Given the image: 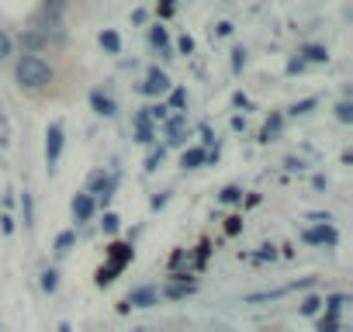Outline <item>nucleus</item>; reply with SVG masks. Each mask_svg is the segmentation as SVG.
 <instances>
[{
    "mask_svg": "<svg viewBox=\"0 0 353 332\" xmlns=\"http://www.w3.org/2000/svg\"><path fill=\"white\" fill-rule=\"evenodd\" d=\"M118 225H121V218H118L114 211H104V218H101V229H104V236H114V232H118Z\"/></svg>",
    "mask_w": 353,
    "mask_h": 332,
    "instance_id": "nucleus-24",
    "label": "nucleus"
},
{
    "mask_svg": "<svg viewBox=\"0 0 353 332\" xmlns=\"http://www.w3.org/2000/svg\"><path fill=\"white\" fill-rule=\"evenodd\" d=\"M281 125H284V118H281V114H274V118H270V121L263 125V132H260V138H263V142H270V138H274V135L281 132Z\"/></svg>",
    "mask_w": 353,
    "mask_h": 332,
    "instance_id": "nucleus-23",
    "label": "nucleus"
},
{
    "mask_svg": "<svg viewBox=\"0 0 353 332\" xmlns=\"http://www.w3.org/2000/svg\"><path fill=\"white\" fill-rule=\"evenodd\" d=\"M28 28H35V32H39V35L49 42V49H52V45H66V21H52V18H42V14H35Z\"/></svg>",
    "mask_w": 353,
    "mask_h": 332,
    "instance_id": "nucleus-3",
    "label": "nucleus"
},
{
    "mask_svg": "<svg viewBox=\"0 0 353 332\" xmlns=\"http://www.w3.org/2000/svg\"><path fill=\"white\" fill-rule=\"evenodd\" d=\"M0 229H4V236H14V218L4 215V218H0Z\"/></svg>",
    "mask_w": 353,
    "mask_h": 332,
    "instance_id": "nucleus-34",
    "label": "nucleus"
},
{
    "mask_svg": "<svg viewBox=\"0 0 353 332\" xmlns=\"http://www.w3.org/2000/svg\"><path fill=\"white\" fill-rule=\"evenodd\" d=\"M70 211H73V218H77V222H90V218L97 215V201H94L87 191H80V194H73Z\"/></svg>",
    "mask_w": 353,
    "mask_h": 332,
    "instance_id": "nucleus-10",
    "label": "nucleus"
},
{
    "mask_svg": "<svg viewBox=\"0 0 353 332\" xmlns=\"http://www.w3.org/2000/svg\"><path fill=\"white\" fill-rule=\"evenodd\" d=\"M14 45H21L25 56H42V52H49V42H46L35 28H25V32L14 39Z\"/></svg>",
    "mask_w": 353,
    "mask_h": 332,
    "instance_id": "nucleus-8",
    "label": "nucleus"
},
{
    "mask_svg": "<svg viewBox=\"0 0 353 332\" xmlns=\"http://www.w3.org/2000/svg\"><path fill=\"white\" fill-rule=\"evenodd\" d=\"M298 59H301L305 66H322V63H329V49H325V45L308 42V45H301V49H298Z\"/></svg>",
    "mask_w": 353,
    "mask_h": 332,
    "instance_id": "nucleus-12",
    "label": "nucleus"
},
{
    "mask_svg": "<svg viewBox=\"0 0 353 332\" xmlns=\"http://www.w3.org/2000/svg\"><path fill=\"white\" fill-rule=\"evenodd\" d=\"M108 256H111V263L97 270V287L111 284V280H114V273H121V270H125V263L132 260V246H128V242H114V246L108 249Z\"/></svg>",
    "mask_w": 353,
    "mask_h": 332,
    "instance_id": "nucleus-2",
    "label": "nucleus"
},
{
    "mask_svg": "<svg viewBox=\"0 0 353 332\" xmlns=\"http://www.w3.org/2000/svg\"><path fill=\"white\" fill-rule=\"evenodd\" d=\"M184 104H188V94H184L181 87H176V90H170V107H173V111H181Z\"/></svg>",
    "mask_w": 353,
    "mask_h": 332,
    "instance_id": "nucleus-27",
    "label": "nucleus"
},
{
    "mask_svg": "<svg viewBox=\"0 0 353 332\" xmlns=\"http://www.w3.org/2000/svg\"><path fill=\"white\" fill-rule=\"evenodd\" d=\"M274 256H277V253H274V246H263V253H260L256 260H274Z\"/></svg>",
    "mask_w": 353,
    "mask_h": 332,
    "instance_id": "nucleus-36",
    "label": "nucleus"
},
{
    "mask_svg": "<svg viewBox=\"0 0 353 332\" xmlns=\"http://www.w3.org/2000/svg\"><path fill=\"white\" fill-rule=\"evenodd\" d=\"M208 159V152L201 149V145H191V149H184V156H181V166L184 170H198V166Z\"/></svg>",
    "mask_w": 353,
    "mask_h": 332,
    "instance_id": "nucleus-16",
    "label": "nucleus"
},
{
    "mask_svg": "<svg viewBox=\"0 0 353 332\" xmlns=\"http://www.w3.org/2000/svg\"><path fill=\"white\" fill-rule=\"evenodd\" d=\"M308 107H315V97H305L301 104H294V107H291V114H305Z\"/></svg>",
    "mask_w": 353,
    "mask_h": 332,
    "instance_id": "nucleus-32",
    "label": "nucleus"
},
{
    "mask_svg": "<svg viewBox=\"0 0 353 332\" xmlns=\"http://www.w3.org/2000/svg\"><path fill=\"white\" fill-rule=\"evenodd\" d=\"M11 73H14L18 90H25V94H46L56 83V66L46 56H25L21 52V56L11 59Z\"/></svg>",
    "mask_w": 353,
    "mask_h": 332,
    "instance_id": "nucleus-1",
    "label": "nucleus"
},
{
    "mask_svg": "<svg viewBox=\"0 0 353 332\" xmlns=\"http://www.w3.org/2000/svg\"><path fill=\"white\" fill-rule=\"evenodd\" d=\"M21 205H25V225H32L35 222V201H32L28 191H21Z\"/></svg>",
    "mask_w": 353,
    "mask_h": 332,
    "instance_id": "nucleus-25",
    "label": "nucleus"
},
{
    "mask_svg": "<svg viewBox=\"0 0 353 332\" xmlns=\"http://www.w3.org/2000/svg\"><path fill=\"white\" fill-rule=\"evenodd\" d=\"M159 163H163V145H159L156 152H149V159H145V170H156Z\"/></svg>",
    "mask_w": 353,
    "mask_h": 332,
    "instance_id": "nucleus-29",
    "label": "nucleus"
},
{
    "mask_svg": "<svg viewBox=\"0 0 353 332\" xmlns=\"http://www.w3.org/2000/svg\"><path fill=\"white\" fill-rule=\"evenodd\" d=\"M63 142H66V128L59 121H52L46 128V163H49V170H56V163L63 156Z\"/></svg>",
    "mask_w": 353,
    "mask_h": 332,
    "instance_id": "nucleus-4",
    "label": "nucleus"
},
{
    "mask_svg": "<svg viewBox=\"0 0 353 332\" xmlns=\"http://www.w3.org/2000/svg\"><path fill=\"white\" fill-rule=\"evenodd\" d=\"M194 294V280H170V284H163V291H159V298H166V301H184V298H191Z\"/></svg>",
    "mask_w": 353,
    "mask_h": 332,
    "instance_id": "nucleus-11",
    "label": "nucleus"
},
{
    "mask_svg": "<svg viewBox=\"0 0 353 332\" xmlns=\"http://www.w3.org/2000/svg\"><path fill=\"white\" fill-rule=\"evenodd\" d=\"M18 56V45H14V35L0 25V63H11Z\"/></svg>",
    "mask_w": 353,
    "mask_h": 332,
    "instance_id": "nucleus-15",
    "label": "nucleus"
},
{
    "mask_svg": "<svg viewBox=\"0 0 353 332\" xmlns=\"http://www.w3.org/2000/svg\"><path fill=\"white\" fill-rule=\"evenodd\" d=\"M319 332H339V318L336 315H322L319 318Z\"/></svg>",
    "mask_w": 353,
    "mask_h": 332,
    "instance_id": "nucleus-26",
    "label": "nucleus"
},
{
    "mask_svg": "<svg viewBox=\"0 0 353 332\" xmlns=\"http://www.w3.org/2000/svg\"><path fill=\"white\" fill-rule=\"evenodd\" d=\"M159 304V291L156 287H135V291H128L125 294V301H121V311H128V308H156Z\"/></svg>",
    "mask_w": 353,
    "mask_h": 332,
    "instance_id": "nucleus-7",
    "label": "nucleus"
},
{
    "mask_svg": "<svg viewBox=\"0 0 353 332\" xmlns=\"http://www.w3.org/2000/svg\"><path fill=\"white\" fill-rule=\"evenodd\" d=\"M319 308H322V298L319 294H308L301 304H298V311L305 315V318H312V315H319Z\"/></svg>",
    "mask_w": 353,
    "mask_h": 332,
    "instance_id": "nucleus-21",
    "label": "nucleus"
},
{
    "mask_svg": "<svg viewBox=\"0 0 353 332\" xmlns=\"http://www.w3.org/2000/svg\"><path fill=\"white\" fill-rule=\"evenodd\" d=\"M176 49H181L184 56H191V52H194V39H191V35H184L181 42H176Z\"/></svg>",
    "mask_w": 353,
    "mask_h": 332,
    "instance_id": "nucleus-30",
    "label": "nucleus"
},
{
    "mask_svg": "<svg viewBox=\"0 0 353 332\" xmlns=\"http://www.w3.org/2000/svg\"><path fill=\"white\" fill-rule=\"evenodd\" d=\"M243 66H246V52H243V49H236V52H232V70L239 73Z\"/></svg>",
    "mask_w": 353,
    "mask_h": 332,
    "instance_id": "nucleus-31",
    "label": "nucleus"
},
{
    "mask_svg": "<svg viewBox=\"0 0 353 332\" xmlns=\"http://www.w3.org/2000/svg\"><path fill=\"white\" fill-rule=\"evenodd\" d=\"M336 121L339 125H353V104L350 101H339L336 104Z\"/></svg>",
    "mask_w": 353,
    "mask_h": 332,
    "instance_id": "nucleus-22",
    "label": "nucleus"
},
{
    "mask_svg": "<svg viewBox=\"0 0 353 332\" xmlns=\"http://www.w3.org/2000/svg\"><path fill=\"white\" fill-rule=\"evenodd\" d=\"M66 11H70V0H42L35 14L52 18V21H66Z\"/></svg>",
    "mask_w": 353,
    "mask_h": 332,
    "instance_id": "nucleus-13",
    "label": "nucleus"
},
{
    "mask_svg": "<svg viewBox=\"0 0 353 332\" xmlns=\"http://www.w3.org/2000/svg\"><path fill=\"white\" fill-rule=\"evenodd\" d=\"M305 70H308V66H305L301 59H291V63H288V73H305Z\"/></svg>",
    "mask_w": 353,
    "mask_h": 332,
    "instance_id": "nucleus-35",
    "label": "nucleus"
},
{
    "mask_svg": "<svg viewBox=\"0 0 353 332\" xmlns=\"http://www.w3.org/2000/svg\"><path fill=\"white\" fill-rule=\"evenodd\" d=\"M236 201H243V191L239 187H225L222 191V205H236Z\"/></svg>",
    "mask_w": 353,
    "mask_h": 332,
    "instance_id": "nucleus-28",
    "label": "nucleus"
},
{
    "mask_svg": "<svg viewBox=\"0 0 353 332\" xmlns=\"http://www.w3.org/2000/svg\"><path fill=\"white\" fill-rule=\"evenodd\" d=\"M97 42H101V49H104V52H111V56H118V52H121V35H118L114 28H104V32L97 35Z\"/></svg>",
    "mask_w": 353,
    "mask_h": 332,
    "instance_id": "nucleus-17",
    "label": "nucleus"
},
{
    "mask_svg": "<svg viewBox=\"0 0 353 332\" xmlns=\"http://www.w3.org/2000/svg\"><path fill=\"white\" fill-rule=\"evenodd\" d=\"M73 246H77V232H59V236H56V246H52V253H56V256H66Z\"/></svg>",
    "mask_w": 353,
    "mask_h": 332,
    "instance_id": "nucleus-18",
    "label": "nucleus"
},
{
    "mask_svg": "<svg viewBox=\"0 0 353 332\" xmlns=\"http://www.w3.org/2000/svg\"><path fill=\"white\" fill-rule=\"evenodd\" d=\"M170 76H166V70H159V66H152L149 73H145V83H139V90L145 94V97H163V94H170Z\"/></svg>",
    "mask_w": 353,
    "mask_h": 332,
    "instance_id": "nucleus-6",
    "label": "nucleus"
},
{
    "mask_svg": "<svg viewBox=\"0 0 353 332\" xmlns=\"http://www.w3.org/2000/svg\"><path fill=\"white\" fill-rule=\"evenodd\" d=\"M59 332H73V329H70V322H59Z\"/></svg>",
    "mask_w": 353,
    "mask_h": 332,
    "instance_id": "nucleus-37",
    "label": "nucleus"
},
{
    "mask_svg": "<svg viewBox=\"0 0 353 332\" xmlns=\"http://www.w3.org/2000/svg\"><path fill=\"white\" fill-rule=\"evenodd\" d=\"M305 242H312V246H325V249H332V246L339 242V232L332 229V222H329V225H312V229H305Z\"/></svg>",
    "mask_w": 353,
    "mask_h": 332,
    "instance_id": "nucleus-9",
    "label": "nucleus"
},
{
    "mask_svg": "<svg viewBox=\"0 0 353 332\" xmlns=\"http://www.w3.org/2000/svg\"><path fill=\"white\" fill-rule=\"evenodd\" d=\"M239 229H243V218H239V215H232V218L225 222V232H229V236H236Z\"/></svg>",
    "mask_w": 353,
    "mask_h": 332,
    "instance_id": "nucleus-33",
    "label": "nucleus"
},
{
    "mask_svg": "<svg viewBox=\"0 0 353 332\" xmlns=\"http://www.w3.org/2000/svg\"><path fill=\"white\" fill-rule=\"evenodd\" d=\"M87 194H90L94 201L108 205V201H111V194H114V177H111V174H104V170L90 174V180H87Z\"/></svg>",
    "mask_w": 353,
    "mask_h": 332,
    "instance_id": "nucleus-5",
    "label": "nucleus"
},
{
    "mask_svg": "<svg viewBox=\"0 0 353 332\" xmlns=\"http://www.w3.org/2000/svg\"><path fill=\"white\" fill-rule=\"evenodd\" d=\"M149 42H152V45H156V49H159V52L170 59V39H166V28H159V25H156V28L149 32Z\"/></svg>",
    "mask_w": 353,
    "mask_h": 332,
    "instance_id": "nucleus-20",
    "label": "nucleus"
},
{
    "mask_svg": "<svg viewBox=\"0 0 353 332\" xmlns=\"http://www.w3.org/2000/svg\"><path fill=\"white\" fill-rule=\"evenodd\" d=\"M90 107H94V114H101V118H114V114H118L114 101H111L104 90H90Z\"/></svg>",
    "mask_w": 353,
    "mask_h": 332,
    "instance_id": "nucleus-14",
    "label": "nucleus"
},
{
    "mask_svg": "<svg viewBox=\"0 0 353 332\" xmlns=\"http://www.w3.org/2000/svg\"><path fill=\"white\" fill-rule=\"evenodd\" d=\"M39 284H42V291H46V294H56V291H59V270H56V267H46Z\"/></svg>",
    "mask_w": 353,
    "mask_h": 332,
    "instance_id": "nucleus-19",
    "label": "nucleus"
}]
</instances>
